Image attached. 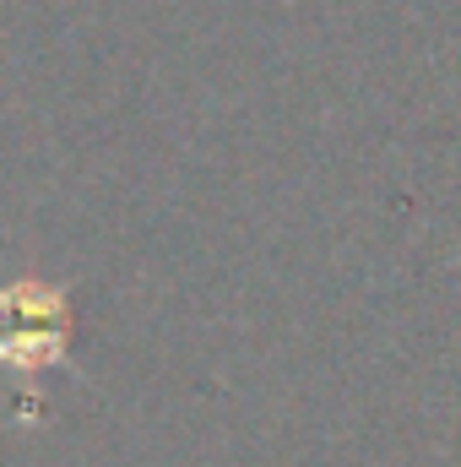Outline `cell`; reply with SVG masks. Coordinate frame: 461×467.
Wrapping results in <instances>:
<instances>
[{"label":"cell","instance_id":"1","mask_svg":"<svg viewBox=\"0 0 461 467\" xmlns=\"http://www.w3.org/2000/svg\"><path fill=\"white\" fill-rule=\"evenodd\" d=\"M66 288L55 283H5L0 288V364L5 369H49L66 358Z\"/></svg>","mask_w":461,"mask_h":467}]
</instances>
